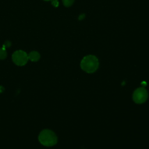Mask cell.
<instances>
[{
	"label": "cell",
	"mask_w": 149,
	"mask_h": 149,
	"mask_svg": "<svg viewBox=\"0 0 149 149\" xmlns=\"http://www.w3.org/2000/svg\"><path fill=\"white\" fill-rule=\"evenodd\" d=\"M98 66V59L93 55L85 56L80 62V68L83 70L88 73H94L97 70Z\"/></svg>",
	"instance_id": "obj_1"
},
{
	"label": "cell",
	"mask_w": 149,
	"mask_h": 149,
	"mask_svg": "<svg viewBox=\"0 0 149 149\" xmlns=\"http://www.w3.org/2000/svg\"><path fill=\"white\" fill-rule=\"evenodd\" d=\"M38 140L42 145L46 147H51L56 144L58 139L53 131L44 129L40 133Z\"/></svg>",
	"instance_id": "obj_2"
},
{
	"label": "cell",
	"mask_w": 149,
	"mask_h": 149,
	"mask_svg": "<svg viewBox=\"0 0 149 149\" xmlns=\"http://www.w3.org/2000/svg\"><path fill=\"white\" fill-rule=\"evenodd\" d=\"M133 100L136 104H143L146 101L148 98L147 90L143 87L136 88L133 93Z\"/></svg>",
	"instance_id": "obj_3"
},
{
	"label": "cell",
	"mask_w": 149,
	"mask_h": 149,
	"mask_svg": "<svg viewBox=\"0 0 149 149\" xmlns=\"http://www.w3.org/2000/svg\"><path fill=\"white\" fill-rule=\"evenodd\" d=\"M13 62L18 66H23L28 61V55L22 50L15 51L12 56Z\"/></svg>",
	"instance_id": "obj_4"
},
{
	"label": "cell",
	"mask_w": 149,
	"mask_h": 149,
	"mask_svg": "<svg viewBox=\"0 0 149 149\" xmlns=\"http://www.w3.org/2000/svg\"><path fill=\"white\" fill-rule=\"evenodd\" d=\"M28 58L31 61L33 62H37L40 58V55L37 51H31L28 55Z\"/></svg>",
	"instance_id": "obj_5"
},
{
	"label": "cell",
	"mask_w": 149,
	"mask_h": 149,
	"mask_svg": "<svg viewBox=\"0 0 149 149\" xmlns=\"http://www.w3.org/2000/svg\"><path fill=\"white\" fill-rule=\"evenodd\" d=\"M7 52L5 50V48H0V59H4L6 58Z\"/></svg>",
	"instance_id": "obj_6"
},
{
	"label": "cell",
	"mask_w": 149,
	"mask_h": 149,
	"mask_svg": "<svg viewBox=\"0 0 149 149\" xmlns=\"http://www.w3.org/2000/svg\"><path fill=\"white\" fill-rule=\"evenodd\" d=\"M62 1L65 6L70 7L73 4L74 0H62Z\"/></svg>",
	"instance_id": "obj_7"
},
{
	"label": "cell",
	"mask_w": 149,
	"mask_h": 149,
	"mask_svg": "<svg viewBox=\"0 0 149 149\" xmlns=\"http://www.w3.org/2000/svg\"><path fill=\"white\" fill-rule=\"evenodd\" d=\"M52 5H54V6H58V4H59V2H58V1L57 0H53L52 1Z\"/></svg>",
	"instance_id": "obj_8"
},
{
	"label": "cell",
	"mask_w": 149,
	"mask_h": 149,
	"mask_svg": "<svg viewBox=\"0 0 149 149\" xmlns=\"http://www.w3.org/2000/svg\"><path fill=\"white\" fill-rule=\"evenodd\" d=\"M84 17H85V15H84V13L81 14V15L79 16V20H82V19H83L84 18Z\"/></svg>",
	"instance_id": "obj_9"
},
{
	"label": "cell",
	"mask_w": 149,
	"mask_h": 149,
	"mask_svg": "<svg viewBox=\"0 0 149 149\" xmlns=\"http://www.w3.org/2000/svg\"><path fill=\"white\" fill-rule=\"evenodd\" d=\"M5 47H9L10 45V41H6L5 42Z\"/></svg>",
	"instance_id": "obj_10"
},
{
	"label": "cell",
	"mask_w": 149,
	"mask_h": 149,
	"mask_svg": "<svg viewBox=\"0 0 149 149\" xmlns=\"http://www.w3.org/2000/svg\"><path fill=\"white\" fill-rule=\"evenodd\" d=\"M44 1H52V0H44Z\"/></svg>",
	"instance_id": "obj_11"
}]
</instances>
